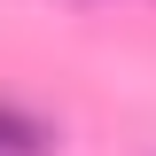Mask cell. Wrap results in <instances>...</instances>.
I'll return each instance as SVG.
<instances>
[{
	"mask_svg": "<svg viewBox=\"0 0 156 156\" xmlns=\"http://www.w3.org/2000/svg\"><path fill=\"white\" fill-rule=\"evenodd\" d=\"M47 125H39V117H23V109H8V101H0V156H47Z\"/></svg>",
	"mask_w": 156,
	"mask_h": 156,
	"instance_id": "cell-1",
	"label": "cell"
}]
</instances>
